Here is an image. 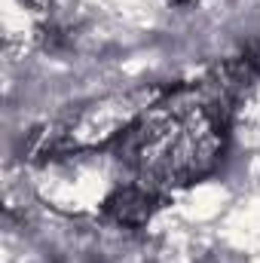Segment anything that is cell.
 <instances>
[{"label":"cell","mask_w":260,"mask_h":263,"mask_svg":"<svg viewBox=\"0 0 260 263\" xmlns=\"http://www.w3.org/2000/svg\"><path fill=\"white\" fill-rule=\"evenodd\" d=\"M217 150V120L196 101L153 110L132 135V162L153 184L193 181L211 168Z\"/></svg>","instance_id":"cell-1"}]
</instances>
